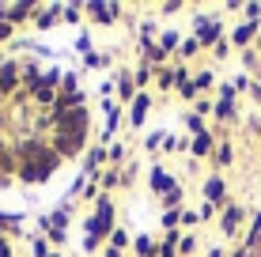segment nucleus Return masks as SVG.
Returning <instances> with one entry per match:
<instances>
[{"instance_id":"f257e3e1","label":"nucleus","mask_w":261,"mask_h":257,"mask_svg":"<svg viewBox=\"0 0 261 257\" xmlns=\"http://www.w3.org/2000/svg\"><path fill=\"white\" fill-rule=\"evenodd\" d=\"M87 140V99L49 65H0V185H38Z\"/></svg>"}]
</instances>
